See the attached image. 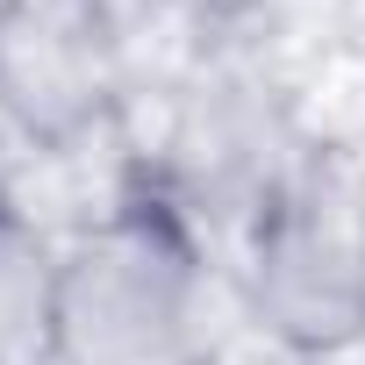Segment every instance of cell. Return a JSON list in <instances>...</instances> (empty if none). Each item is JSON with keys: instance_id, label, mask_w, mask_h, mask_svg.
Instances as JSON below:
<instances>
[{"instance_id": "cell-1", "label": "cell", "mask_w": 365, "mask_h": 365, "mask_svg": "<svg viewBox=\"0 0 365 365\" xmlns=\"http://www.w3.org/2000/svg\"><path fill=\"white\" fill-rule=\"evenodd\" d=\"M222 272L172 201L122 194L58 251V365H215Z\"/></svg>"}, {"instance_id": "cell-2", "label": "cell", "mask_w": 365, "mask_h": 365, "mask_svg": "<svg viewBox=\"0 0 365 365\" xmlns=\"http://www.w3.org/2000/svg\"><path fill=\"white\" fill-rule=\"evenodd\" d=\"M237 315L294 365L365 351V158L358 143H308L294 172L230 237Z\"/></svg>"}, {"instance_id": "cell-3", "label": "cell", "mask_w": 365, "mask_h": 365, "mask_svg": "<svg viewBox=\"0 0 365 365\" xmlns=\"http://www.w3.org/2000/svg\"><path fill=\"white\" fill-rule=\"evenodd\" d=\"M308 143L315 136L301 129L294 93L251 51H201L194 72L172 86L158 165L143 187L215 244L258 215V201L294 172Z\"/></svg>"}, {"instance_id": "cell-4", "label": "cell", "mask_w": 365, "mask_h": 365, "mask_svg": "<svg viewBox=\"0 0 365 365\" xmlns=\"http://www.w3.org/2000/svg\"><path fill=\"white\" fill-rule=\"evenodd\" d=\"M122 0H0V115L22 150H79L129 108Z\"/></svg>"}, {"instance_id": "cell-5", "label": "cell", "mask_w": 365, "mask_h": 365, "mask_svg": "<svg viewBox=\"0 0 365 365\" xmlns=\"http://www.w3.org/2000/svg\"><path fill=\"white\" fill-rule=\"evenodd\" d=\"M58 251L65 237L0 201V365H58Z\"/></svg>"}, {"instance_id": "cell-6", "label": "cell", "mask_w": 365, "mask_h": 365, "mask_svg": "<svg viewBox=\"0 0 365 365\" xmlns=\"http://www.w3.org/2000/svg\"><path fill=\"white\" fill-rule=\"evenodd\" d=\"M165 22H179L201 51H244V36L258 29V15L272 0H150Z\"/></svg>"}, {"instance_id": "cell-7", "label": "cell", "mask_w": 365, "mask_h": 365, "mask_svg": "<svg viewBox=\"0 0 365 365\" xmlns=\"http://www.w3.org/2000/svg\"><path fill=\"white\" fill-rule=\"evenodd\" d=\"M22 143H15V129H8V115H0V201H8V158H15Z\"/></svg>"}, {"instance_id": "cell-8", "label": "cell", "mask_w": 365, "mask_h": 365, "mask_svg": "<svg viewBox=\"0 0 365 365\" xmlns=\"http://www.w3.org/2000/svg\"><path fill=\"white\" fill-rule=\"evenodd\" d=\"M358 158H365V136H358Z\"/></svg>"}]
</instances>
